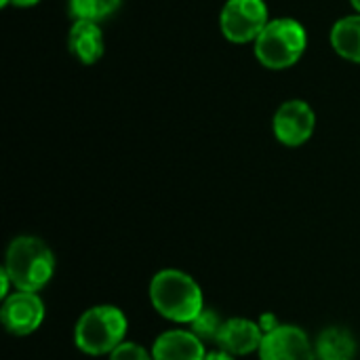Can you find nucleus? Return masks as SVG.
<instances>
[{"instance_id": "1a4fd4ad", "label": "nucleus", "mask_w": 360, "mask_h": 360, "mask_svg": "<svg viewBox=\"0 0 360 360\" xmlns=\"http://www.w3.org/2000/svg\"><path fill=\"white\" fill-rule=\"evenodd\" d=\"M264 342V331L259 329L257 321L249 319H228L217 335L219 350L232 356H247L251 352H259Z\"/></svg>"}, {"instance_id": "a211bd4d", "label": "nucleus", "mask_w": 360, "mask_h": 360, "mask_svg": "<svg viewBox=\"0 0 360 360\" xmlns=\"http://www.w3.org/2000/svg\"><path fill=\"white\" fill-rule=\"evenodd\" d=\"M11 287H15V285H13V281H11V276H8V272L2 268V270H0V297H2V300H6V297L11 295V293H8Z\"/></svg>"}, {"instance_id": "2eb2a0df", "label": "nucleus", "mask_w": 360, "mask_h": 360, "mask_svg": "<svg viewBox=\"0 0 360 360\" xmlns=\"http://www.w3.org/2000/svg\"><path fill=\"white\" fill-rule=\"evenodd\" d=\"M224 323L226 321L213 308H205L190 325H192V333L196 338H200L202 342H217V335H219Z\"/></svg>"}, {"instance_id": "39448f33", "label": "nucleus", "mask_w": 360, "mask_h": 360, "mask_svg": "<svg viewBox=\"0 0 360 360\" xmlns=\"http://www.w3.org/2000/svg\"><path fill=\"white\" fill-rule=\"evenodd\" d=\"M268 23L270 13L264 0H226L219 13L221 34L234 44L255 42Z\"/></svg>"}, {"instance_id": "9b49d317", "label": "nucleus", "mask_w": 360, "mask_h": 360, "mask_svg": "<svg viewBox=\"0 0 360 360\" xmlns=\"http://www.w3.org/2000/svg\"><path fill=\"white\" fill-rule=\"evenodd\" d=\"M68 51L82 65H93L103 57L105 38L99 23L93 21H74L68 32Z\"/></svg>"}, {"instance_id": "f3484780", "label": "nucleus", "mask_w": 360, "mask_h": 360, "mask_svg": "<svg viewBox=\"0 0 360 360\" xmlns=\"http://www.w3.org/2000/svg\"><path fill=\"white\" fill-rule=\"evenodd\" d=\"M257 325H259V329L264 331V335H268V333H272L274 329L281 327V323H278V319H276L274 314H264V316L257 321Z\"/></svg>"}, {"instance_id": "4468645a", "label": "nucleus", "mask_w": 360, "mask_h": 360, "mask_svg": "<svg viewBox=\"0 0 360 360\" xmlns=\"http://www.w3.org/2000/svg\"><path fill=\"white\" fill-rule=\"evenodd\" d=\"M122 0H70V15L74 21L101 23L120 8Z\"/></svg>"}, {"instance_id": "0eeeda50", "label": "nucleus", "mask_w": 360, "mask_h": 360, "mask_svg": "<svg viewBox=\"0 0 360 360\" xmlns=\"http://www.w3.org/2000/svg\"><path fill=\"white\" fill-rule=\"evenodd\" d=\"M0 321L11 335L17 338L32 335L34 331L40 329L44 321V304L38 297V293H23V291L11 293L2 302Z\"/></svg>"}, {"instance_id": "7ed1b4c3", "label": "nucleus", "mask_w": 360, "mask_h": 360, "mask_svg": "<svg viewBox=\"0 0 360 360\" xmlns=\"http://www.w3.org/2000/svg\"><path fill=\"white\" fill-rule=\"evenodd\" d=\"M308 49V32L293 17H276L253 42L257 61L268 70H289Z\"/></svg>"}, {"instance_id": "6e6552de", "label": "nucleus", "mask_w": 360, "mask_h": 360, "mask_svg": "<svg viewBox=\"0 0 360 360\" xmlns=\"http://www.w3.org/2000/svg\"><path fill=\"white\" fill-rule=\"evenodd\" d=\"M259 360H316V350L304 329L295 325H281L264 335Z\"/></svg>"}, {"instance_id": "f8f14e48", "label": "nucleus", "mask_w": 360, "mask_h": 360, "mask_svg": "<svg viewBox=\"0 0 360 360\" xmlns=\"http://www.w3.org/2000/svg\"><path fill=\"white\" fill-rule=\"evenodd\" d=\"M329 42L340 57L360 63V13L335 21L329 32Z\"/></svg>"}, {"instance_id": "f257e3e1", "label": "nucleus", "mask_w": 360, "mask_h": 360, "mask_svg": "<svg viewBox=\"0 0 360 360\" xmlns=\"http://www.w3.org/2000/svg\"><path fill=\"white\" fill-rule=\"evenodd\" d=\"M150 302L162 319L179 325L192 323L205 310L200 285L175 268H165L152 276Z\"/></svg>"}, {"instance_id": "423d86ee", "label": "nucleus", "mask_w": 360, "mask_h": 360, "mask_svg": "<svg viewBox=\"0 0 360 360\" xmlns=\"http://www.w3.org/2000/svg\"><path fill=\"white\" fill-rule=\"evenodd\" d=\"M316 127V114L310 103L304 99H289L278 105L274 118H272V131L274 137L287 146V148H300L304 146Z\"/></svg>"}, {"instance_id": "20e7f679", "label": "nucleus", "mask_w": 360, "mask_h": 360, "mask_svg": "<svg viewBox=\"0 0 360 360\" xmlns=\"http://www.w3.org/2000/svg\"><path fill=\"white\" fill-rule=\"evenodd\" d=\"M129 323L120 308L116 306H93L74 327V344L80 352L89 356H103L112 354L120 344H124Z\"/></svg>"}, {"instance_id": "6ab92c4d", "label": "nucleus", "mask_w": 360, "mask_h": 360, "mask_svg": "<svg viewBox=\"0 0 360 360\" xmlns=\"http://www.w3.org/2000/svg\"><path fill=\"white\" fill-rule=\"evenodd\" d=\"M205 360H234V356L224 350H215V352H207Z\"/></svg>"}, {"instance_id": "f03ea898", "label": "nucleus", "mask_w": 360, "mask_h": 360, "mask_svg": "<svg viewBox=\"0 0 360 360\" xmlns=\"http://www.w3.org/2000/svg\"><path fill=\"white\" fill-rule=\"evenodd\" d=\"M4 270L17 291L38 293L55 274V253L38 236H17L6 249Z\"/></svg>"}, {"instance_id": "412c9836", "label": "nucleus", "mask_w": 360, "mask_h": 360, "mask_svg": "<svg viewBox=\"0 0 360 360\" xmlns=\"http://www.w3.org/2000/svg\"><path fill=\"white\" fill-rule=\"evenodd\" d=\"M350 4L354 6V11H356V13H360V0H350Z\"/></svg>"}, {"instance_id": "dca6fc26", "label": "nucleus", "mask_w": 360, "mask_h": 360, "mask_svg": "<svg viewBox=\"0 0 360 360\" xmlns=\"http://www.w3.org/2000/svg\"><path fill=\"white\" fill-rule=\"evenodd\" d=\"M110 360H154V356L141 344L124 342L110 354Z\"/></svg>"}, {"instance_id": "aec40b11", "label": "nucleus", "mask_w": 360, "mask_h": 360, "mask_svg": "<svg viewBox=\"0 0 360 360\" xmlns=\"http://www.w3.org/2000/svg\"><path fill=\"white\" fill-rule=\"evenodd\" d=\"M40 0H11V4L13 6H19V8H30V6H34V4H38Z\"/></svg>"}, {"instance_id": "ddd939ff", "label": "nucleus", "mask_w": 360, "mask_h": 360, "mask_svg": "<svg viewBox=\"0 0 360 360\" xmlns=\"http://www.w3.org/2000/svg\"><path fill=\"white\" fill-rule=\"evenodd\" d=\"M314 350L319 360H352L356 354V340L344 327H329L319 335Z\"/></svg>"}, {"instance_id": "4be33fe9", "label": "nucleus", "mask_w": 360, "mask_h": 360, "mask_svg": "<svg viewBox=\"0 0 360 360\" xmlns=\"http://www.w3.org/2000/svg\"><path fill=\"white\" fill-rule=\"evenodd\" d=\"M11 4V0H0V6H8Z\"/></svg>"}, {"instance_id": "9d476101", "label": "nucleus", "mask_w": 360, "mask_h": 360, "mask_svg": "<svg viewBox=\"0 0 360 360\" xmlns=\"http://www.w3.org/2000/svg\"><path fill=\"white\" fill-rule=\"evenodd\" d=\"M154 360H205L207 350L200 338L186 329H171L156 338L152 346Z\"/></svg>"}]
</instances>
